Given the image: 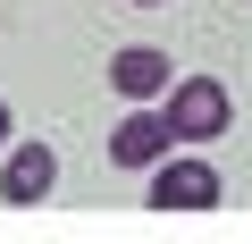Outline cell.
I'll return each instance as SVG.
<instances>
[{
    "label": "cell",
    "mask_w": 252,
    "mask_h": 244,
    "mask_svg": "<svg viewBox=\"0 0 252 244\" xmlns=\"http://www.w3.org/2000/svg\"><path fill=\"white\" fill-rule=\"evenodd\" d=\"M160 109H168L177 143H219V135H227V118H235V101H227V84H219V76H177Z\"/></svg>",
    "instance_id": "1"
},
{
    "label": "cell",
    "mask_w": 252,
    "mask_h": 244,
    "mask_svg": "<svg viewBox=\"0 0 252 244\" xmlns=\"http://www.w3.org/2000/svg\"><path fill=\"white\" fill-rule=\"evenodd\" d=\"M219 169L210 160H185V152H168L160 169H152V210H168V219H202V210H219Z\"/></svg>",
    "instance_id": "2"
},
{
    "label": "cell",
    "mask_w": 252,
    "mask_h": 244,
    "mask_svg": "<svg viewBox=\"0 0 252 244\" xmlns=\"http://www.w3.org/2000/svg\"><path fill=\"white\" fill-rule=\"evenodd\" d=\"M168 143H177L168 109H160V101H135V109L118 118V135H109V160H118V169H160Z\"/></svg>",
    "instance_id": "3"
},
{
    "label": "cell",
    "mask_w": 252,
    "mask_h": 244,
    "mask_svg": "<svg viewBox=\"0 0 252 244\" xmlns=\"http://www.w3.org/2000/svg\"><path fill=\"white\" fill-rule=\"evenodd\" d=\"M51 185H59V152L51 143H9L0 152V202L9 210H34Z\"/></svg>",
    "instance_id": "4"
},
{
    "label": "cell",
    "mask_w": 252,
    "mask_h": 244,
    "mask_svg": "<svg viewBox=\"0 0 252 244\" xmlns=\"http://www.w3.org/2000/svg\"><path fill=\"white\" fill-rule=\"evenodd\" d=\"M168 84H177L168 51H143V42H126V51L109 59V93H118V101H168Z\"/></svg>",
    "instance_id": "5"
},
{
    "label": "cell",
    "mask_w": 252,
    "mask_h": 244,
    "mask_svg": "<svg viewBox=\"0 0 252 244\" xmlns=\"http://www.w3.org/2000/svg\"><path fill=\"white\" fill-rule=\"evenodd\" d=\"M17 143V118H9V101H0V152H9Z\"/></svg>",
    "instance_id": "6"
},
{
    "label": "cell",
    "mask_w": 252,
    "mask_h": 244,
    "mask_svg": "<svg viewBox=\"0 0 252 244\" xmlns=\"http://www.w3.org/2000/svg\"><path fill=\"white\" fill-rule=\"evenodd\" d=\"M135 9H168V0H135Z\"/></svg>",
    "instance_id": "7"
}]
</instances>
